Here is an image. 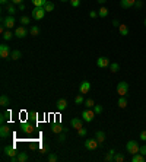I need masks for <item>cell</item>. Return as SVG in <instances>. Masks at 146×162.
<instances>
[{"instance_id": "6da1fadb", "label": "cell", "mask_w": 146, "mask_h": 162, "mask_svg": "<svg viewBox=\"0 0 146 162\" xmlns=\"http://www.w3.org/2000/svg\"><path fill=\"white\" fill-rule=\"evenodd\" d=\"M126 149H127V152H129L130 155H135V153H139L140 146L137 145V142H135V140H129L127 145H126Z\"/></svg>"}, {"instance_id": "7a4b0ae2", "label": "cell", "mask_w": 146, "mask_h": 162, "mask_svg": "<svg viewBox=\"0 0 146 162\" xmlns=\"http://www.w3.org/2000/svg\"><path fill=\"white\" fill-rule=\"evenodd\" d=\"M117 94L120 96L129 95V83H127V82H118L117 83Z\"/></svg>"}, {"instance_id": "3957f363", "label": "cell", "mask_w": 146, "mask_h": 162, "mask_svg": "<svg viewBox=\"0 0 146 162\" xmlns=\"http://www.w3.org/2000/svg\"><path fill=\"white\" fill-rule=\"evenodd\" d=\"M95 112H94V110L92 108H86V110H83L82 111V120L83 121H86V123H91L94 118H95Z\"/></svg>"}, {"instance_id": "277c9868", "label": "cell", "mask_w": 146, "mask_h": 162, "mask_svg": "<svg viewBox=\"0 0 146 162\" xmlns=\"http://www.w3.org/2000/svg\"><path fill=\"white\" fill-rule=\"evenodd\" d=\"M45 9L44 7H34L32 9V19H35V21H41L43 18L45 16Z\"/></svg>"}, {"instance_id": "5b68a950", "label": "cell", "mask_w": 146, "mask_h": 162, "mask_svg": "<svg viewBox=\"0 0 146 162\" xmlns=\"http://www.w3.org/2000/svg\"><path fill=\"white\" fill-rule=\"evenodd\" d=\"M15 22H16V19H15L13 15H7L6 18H2V23H5L7 29L13 28V26H15Z\"/></svg>"}, {"instance_id": "8992f818", "label": "cell", "mask_w": 146, "mask_h": 162, "mask_svg": "<svg viewBox=\"0 0 146 162\" xmlns=\"http://www.w3.org/2000/svg\"><path fill=\"white\" fill-rule=\"evenodd\" d=\"M98 145H99V142L94 137V139H88L85 140V148L88 149V151H95L96 148H98Z\"/></svg>"}, {"instance_id": "52a82bcc", "label": "cell", "mask_w": 146, "mask_h": 162, "mask_svg": "<svg viewBox=\"0 0 146 162\" xmlns=\"http://www.w3.org/2000/svg\"><path fill=\"white\" fill-rule=\"evenodd\" d=\"M28 159H29V156L26 152H19L16 156L10 158V162H26Z\"/></svg>"}, {"instance_id": "ba28073f", "label": "cell", "mask_w": 146, "mask_h": 162, "mask_svg": "<svg viewBox=\"0 0 146 162\" xmlns=\"http://www.w3.org/2000/svg\"><path fill=\"white\" fill-rule=\"evenodd\" d=\"M110 59L108 57H98L96 59V66L99 69H105V67H110Z\"/></svg>"}, {"instance_id": "9c48e42d", "label": "cell", "mask_w": 146, "mask_h": 162, "mask_svg": "<svg viewBox=\"0 0 146 162\" xmlns=\"http://www.w3.org/2000/svg\"><path fill=\"white\" fill-rule=\"evenodd\" d=\"M3 153H5V156H9V159L13 156H16L19 152L13 148V146H5V149H3Z\"/></svg>"}, {"instance_id": "30bf717a", "label": "cell", "mask_w": 146, "mask_h": 162, "mask_svg": "<svg viewBox=\"0 0 146 162\" xmlns=\"http://www.w3.org/2000/svg\"><path fill=\"white\" fill-rule=\"evenodd\" d=\"M10 48H9V45L7 44H5V43H3V44L0 45V57H2V59H7V57L10 56Z\"/></svg>"}, {"instance_id": "8fae6325", "label": "cell", "mask_w": 146, "mask_h": 162, "mask_svg": "<svg viewBox=\"0 0 146 162\" xmlns=\"http://www.w3.org/2000/svg\"><path fill=\"white\" fill-rule=\"evenodd\" d=\"M28 35V31H26V28L25 26H18L16 29H15V37H18L19 39H22V38H25Z\"/></svg>"}, {"instance_id": "7c38bea8", "label": "cell", "mask_w": 146, "mask_h": 162, "mask_svg": "<svg viewBox=\"0 0 146 162\" xmlns=\"http://www.w3.org/2000/svg\"><path fill=\"white\" fill-rule=\"evenodd\" d=\"M89 91H91V82H88V80H83L82 83L79 85V92H80L82 95L88 94Z\"/></svg>"}, {"instance_id": "4fadbf2b", "label": "cell", "mask_w": 146, "mask_h": 162, "mask_svg": "<svg viewBox=\"0 0 146 162\" xmlns=\"http://www.w3.org/2000/svg\"><path fill=\"white\" fill-rule=\"evenodd\" d=\"M70 126H72L73 129L79 130L80 127H83V120L82 118H72L70 120Z\"/></svg>"}, {"instance_id": "5bb4252c", "label": "cell", "mask_w": 146, "mask_h": 162, "mask_svg": "<svg viewBox=\"0 0 146 162\" xmlns=\"http://www.w3.org/2000/svg\"><path fill=\"white\" fill-rule=\"evenodd\" d=\"M21 129H22L23 133H26V134H32L34 133V126L31 123H22L21 124Z\"/></svg>"}, {"instance_id": "9a60e30c", "label": "cell", "mask_w": 146, "mask_h": 162, "mask_svg": "<svg viewBox=\"0 0 146 162\" xmlns=\"http://www.w3.org/2000/svg\"><path fill=\"white\" fill-rule=\"evenodd\" d=\"M56 108L59 110V111H64V110L67 108V101L64 99V98H60V99H57Z\"/></svg>"}, {"instance_id": "2e32d148", "label": "cell", "mask_w": 146, "mask_h": 162, "mask_svg": "<svg viewBox=\"0 0 146 162\" xmlns=\"http://www.w3.org/2000/svg\"><path fill=\"white\" fill-rule=\"evenodd\" d=\"M9 134H10V129H9V126L2 124V127H0V137H2V139H6V137H9Z\"/></svg>"}, {"instance_id": "e0dca14e", "label": "cell", "mask_w": 146, "mask_h": 162, "mask_svg": "<svg viewBox=\"0 0 146 162\" xmlns=\"http://www.w3.org/2000/svg\"><path fill=\"white\" fill-rule=\"evenodd\" d=\"M136 0H120V6L123 9H130V7H135Z\"/></svg>"}, {"instance_id": "ac0fdd59", "label": "cell", "mask_w": 146, "mask_h": 162, "mask_svg": "<svg viewBox=\"0 0 146 162\" xmlns=\"http://www.w3.org/2000/svg\"><path fill=\"white\" fill-rule=\"evenodd\" d=\"M118 32L121 37H127L129 35V26L126 25V23H120V26H118Z\"/></svg>"}, {"instance_id": "d6986e66", "label": "cell", "mask_w": 146, "mask_h": 162, "mask_svg": "<svg viewBox=\"0 0 146 162\" xmlns=\"http://www.w3.org/2000/svg\"><path fill=\"white\" fill-rule=\"evenodd\" d=\"M95 139L99 142V145H102L104 142H105V133L102 132V130H99V132H96L95 133Z\"/></svg>"}, {"instance_id": "ffe728a7", "label": "cell", "mask_w": 146, "mask_h": 162, "mask_svg": "<svg viewBox=\"0 0 146 162\" xmlns=\"http://www.w3.org/2000/svg\"><path fill=\"white\" fill-rule=\"evenodd\" d=\"M6 12H7V15H15L16 13V7H15V5L12 2L6 5Z\"/></svg>"}, {"instance_id": "44dd1931", "label": "cell", "mask_w": 146, "mask_h": 162, "mask_svg": "<svg viewBox=\"0 0 146 162\" xmlns=\"http://www.w3.org/2000/svg\"><path fill=\"white\" fill-rule=\"evenodd\" d=\"M0 105L2 107H7V105H10V99H9V96L7 95H3L0 96Z\"/></svg>"}, {"instance_id": "7402d4cb", "label": "cell", "mask_w": 146, "mask_h": 162, "mask_svg": "<svg viewBox=\"0 0 146 162\" xmlns=\"http://www.w3.org/2000/svg\"><path fill=\"white\" fill-rule=\"evenodd\" d=\"M108 13H110V10H108L107 7H105V6H101L99 10H98V16L99 18H107Z\"/></svg>"}, {"instance_id": "603a6c76", "label": "cell", "mask_w": 146, "mask_h": 162, "mask_svg": "<svg viewBox=\"0 0 146 162\" xmlns=\"http://www.w3.org/2000/svg\"><path fill=\"white\" fill-rule=\"evenodd\" d=\"M132 161H133V162H145L146 156H143L142 153H135V155L132 156Z\"/></svg>"}, {"instance_id": "cb8c5ba5", "label": "cell", "mask_w": 146, "mask_h": 162, "mask_svg": "<svg viewBox=\"0 0 146 162\" xmlns=\"http://www.w3.org/2000/svg\"><path fill=\"white\" fill-rule=\"evenodd\" d=\"M117 105L120 108H126L127 107V96H120L117 101Z\"/></svg>"}, {"instance_id": "d4e9b609", "label": "cell", "mask_w": 146, "mask_h": 162, "mask_svg": "<svg viewBox=\"0 0 146 162\" xmlns=\"http://www.w3.org/2000/svg\"><path fill=\"white\" fill-rule=\"evenodd\" d=\"M39 31H41V29H39L38 25H32V26H31V29H29V34H31L32 37H38Z\"/></svg>"}, {"instance_id": "484cf974", "label": "cell", "mask_w": 146, "mask_h": 162, "mask_svg": "<svg viewBox=\"0 0 146 162\" xmlns=\"http://www.w3.org/2000/svg\"><path fill=\"white\" fill-rule=\"evenodd\" d=\"M64 130H66V129H63L60 124H53V127H51V132H53V133H56V134H60L62 132H64Z\"/></svg>"}, {"instance_id": "4316f807", "label": "cell", "mask_w": 146, "mask_h": 162, "mask_svg": "<svg viewBox=\"0 0 146 162\" xmlns=\"http://www.w3.org/2000/svg\"><path fill=\"white\" fill-rule=\"evenodd\" d=\"M21 56H22V53H21L19 50H13L10 53V60H19Z\"/></svg>"}, {"instance_id": "83f0119b", "label": "cell", "mask_w": 146, "mask_h": 162, "mask_svg": "<svg viewBox=\"0 0 146 162\" xmlns=\"http://www.w3.org/2000/svg\"><path fill=\"white\" fill-rule=\"evenodd\" d=\"M13 35H15V34L10 32V29H7V31L3 32V39H5V41H10V39L13 38Z\"/></svg>"}, {"instance_id": "f1b7e54d", "label": "cell", "mask_w": 146, "mask_h": 162, "mask_svg": "<svg viewBox=\"0 0 146 162\" xmlns=\"http://www.w3.org/2000/svg\"><path fill=\"white\" fill-rule=\"evenodd\" d=\"M34 7H44V5L47 3V0H31Z\"/></svg>"}, {"instance_id": "f546056e", "label": "cell", "mask_w": 146, "mask_h": 162, "mask_svg": "<svg viewBox=\"0 0 146 162\" xmlns=\"http://www.w3.org/2000/svg\"><path fill=\"white\" fill-rule=\"evenodd\" d=\"M44 9H45V12H53V10H54V3L47 0V3L44 5Z\"/></svg>"}, {"instance_id": "4dcf8cb0", "label": "cell", "mask_w": 146, "mask_h": 162, "mask_svg": "<svg viewBox=\"0 0 146 162\" xmlns=\"http://www.w3.org/2000/svg\"><path fill=\"white\" fill-rule=\"evenodd\" d=\"M124 161V155L121 152H116V155H114V162H123Z\"/></svg>"}, {"instance_id": "1f68e13d", "label": "cell", "mask_w": 146, "mask_h": 162, "mask_svg": "<svg viewBox=\"0 0 146 162\" xmlns=\"http://www.w3.org/2000/svg\"><path fill=\"white\" fill-rule=\"evenodd\" d=\"M75 104H76V105H82V104H85V98H83V95H82V94L75 98Z\"/></svg>"}, {"instance_id": "d6a6232c", "label": "cell", "mask_w": 146, "mask_h": 162, "mask_svg": "<svg viewBox=\"0 0 146 162\" xmlns=\"http://www.w3.org/2000/svg\"><path fill=\"white\" fill-rule=\"evenodd\" d=\"M118 69H120V64H118V63H111V64H110V72L111 73H117Z\"/></svg>"}, {"instance_id": "836d02e7", "label": "cell", "mask_w": 146, "mask_h": 162, "mask_svg": "<svg viewBox=\"0 0 146 162\" xmlns=\"http://www.w3.org/2000/svg\"><path fill=\"white\" fill-rule=\"evenodd\" d=\"M94 105H95V101L92 99V98L85 99V107H86V108H94Z\"/></svg>"}, {"instance_id": "e575fe53", "label": "cell", "mask_w": 146, "mask_h": 162, "mask_svg": "<svg viewBox=\"0 0 146 162\" xmlns=\"http://www.w3.org/2000/svg\"><path fill=\"white\" fill-rule=\"evenodd\" d=\"M9 117H10V112H9V111L3 112V114H2V118H0V123H2V124H5V123H6V120H7Z\"/></svg>"}, {"instance_id": "d590c367", "label": "cell", "mask_w": 146, "mask_h": 162, "mask_svg": "<svg viewBox=\"0 0 146 162\" xmlns=\"http://www.w3.org/2000/svg\"><path fill=\"white\" fill-rule=\"evenodd\" d=\"M21 23H22L23 26L29 25V23H31V19H29V16H21Z\"/></svg>"}, {"instance_id": "8d00e7d4", "label": "cell", "mask_w": 146, "mask_h": 162, "mask_svg": "<svg viewBox=\"0 0 146 162\" xmlns=\"http://www.w3.org/2000/svg\"><path fill=\"white\" fill-rule=\"evenodd\" d=\"M57 159H59V156L56 153H48V156H47V161L48 162H56Z\"/></svg>"}, {"instance_id": "74e56055", "label": "cell", "mask_w": 146, "mask_h": 162, "mask_svg": "<svg viewBox=\"0 0 146 162\" xmlns=\"http://www.w3.org/2000/svg\"><path fill=\"white\" fill-rule=\"evenodd\" d=\"M86 133H88V130L85 129V127H80V129L78 130V136H79V137H85Z\"/></svg>"}, {"instance_id": "f35d334b", "label": "cell", "mask_w": 146, "mask_h": 162, "mask_svg": "<svg viewBox=\"0 0 146 162\" xmlns=\"http://www.w3.org/2000/svg\"><path fill=\"white\" fill-rule=\"evenodd\" d=\"M66 132H67V130H64V132H62V133L59 134V142H60V143H63V142L66 140Z\"/></svg>"}, {"instance_id": "ab89813d", "label": "cell", "mask_w": 146, "mask_h": 162, "mask_svg": "<svg viewBox=\"0 0 146 162\" xmlns=\"http://www.w3.org/2000/svg\"><path fill=\"white\" fill-rule=\"evenodd\" d=\"M92 110H94V112H95V114H101V112H102V105H96V104H95Z\"/></svg>"}, {"instance_id": "60d3db41", "label": "cell", "mask_w": 146, "mask_h": 162, "mask_svg": "<svg viewBox=\"0 0 146 162\" xmlns=\"http://www.w3.org/2000/svg\"><path fill=\"white\" fill-rule=\"evenodd\" d=\"M104 159H105V161H107V162H114V155H112V153H110V152H108L107 155H105V158H104Z\"/></svg>"}, {"instance_id": "b9f144b4", "label": "cell", "mask_w": 146, "mask_h": 162, "mask_svg": "<svg viewBox=\"0 0 146 162\" xmlns=\"http://www.w3.org/2000/svg\"><path fill=\"white\" fill-rule=\"evenodd\" d=\"M70 5H72V7H79L80 0H70Z\"/></svg>"}, {"instance_id": "7bdbcfd3", "label": "cell", "mask_w": 146, "mask_h": 162, "mask_svg": "<svg viewBox=\"0 0 146 162\" xmlns=\"http://www.w3.org/2000/svg\"><path fill=\"white\" fill-rule=\"evenodd\" d=\"M139 137H140L142 142H146V130H142V132H140V136H139Z\"/></svg>"}, {"instance_id": "ee69618b", "label": "cell", "mask_w": 146, "mask_h": 162, "mask_svg": "<svg viewBox=\"0 0 146 162\" xmlns=\"http://www.w3.org/2000/svg\"><path fill=\"white\" fill-rule=\"evenodd\" d=\"M142 6H143V2H142V0H136V3H135V7H137V9H140Z\"/></svg>"}, {"instance_id": "f6af8a7d", "label": "cell", "mask_w": 146, "mask_h": 162, "mask_svg": "<svg viewBox=\"0 0 146 162\" xmlns=\"http://www.w3.org/2000/svg\"><path fill=\"white\" fill-rule=\"evenodd\" d=\"M139 153H142L143 156H146V145L140 146V151H139Z\"/></svg>"}, {"instance_id": "bcb514c9", "label": "cell", "mask_w": 146, "mask_h": 162, "mask_svg": "<svg viewBox=\"0 0 146 162\" xmlns=\"http://www.w3.org/2000/svg\"><path fill=\"white\" fill-rule=\"evenodd\" d=\"M41 153H50V152H48V146L47 145L43 146V148H41Z\"/></svg>"}, {"instance_id": "7dc6e473", "label": "cell", "mask_w": 146, "mask_h": 162, "mask_svg": "<svg viewBox=\"0 0 146 162\" xmlns=\"http://www.w3.org/2000/svg\"><path fill=\"white\" fill-rule=\"evenodd\" d=\"M89 16L94 19V18L98 16V12H96V10H91V12H89Z\"/></svg>"}, {"instance_id": "c3c4849f", "label": "cell", "mask_w": 146, "mask_h": 162, "mask_svg": "<svg viewBox=\"0 0 146 162\" xmlns=\"http://www.w3.org/2000/svg\"><path fill=\"white\" fill-rule=\"evenodd\" d=\"M111 23H112V26H114V28H118V26H120V22H118L117 19H114Z\"/></svg>"}, {"instance_id": "681fc988", "label": "cell", "mask_w": 146, "mask_h": 162, "mask_svg": "<svg viewBox=\"0 0 146 162\" xmlns=\"http://www.w3.org/2000/svg\"><path fill=\"white\" fill-rule=\"evenodd\" d=\"M13 5H21V3H23V0H10Z\"/></svg>"}, {"instance_id": "f907efd6", "label": "cell", "mask_w": 146, "mask_h": 162, "mask_svg": "<svg viewBox=\"0 0 146 162\" xmlns=\"http://www.w3.org/2000/svg\"><path fill=\"white\" fill-rule=\"evenodd\" d=\"M96 2H98V3H99L101 6H104L105 3H107V0H96Z\"/></svg>"}, {"instance_id": "816d5d0a", "label": "cell", "mask_w": 146, "mask_h": 162, "mask_svg": "<svg viewBox=\"0 0 146 162\" xmlns=\"http://www.w3.org/2000/svg\"><path fill=\"white\" fill-rule=\"evenodd\" d=\"M19 10H21V12L25 10V5H23V3H21V5H19Z\"/></svg>"}, {"instance_id": "f5cc1de1", "label": "cell", "mask_w": 146, "mask_h": 162, "mask_svg": "<svg viewBox=\"0 0 146 162\" xmlns=\"http://www.w3.org/2000/svg\"><path fill=\"white\" fill-rule=\"evenodd\" d=\"M0 3H2L3 6H6L7 3H9V0H0Z\"/></svg>"}, {"instance_id": "db71d44e", "label": "cell", "mask_w": 146, "mask_h": 162, "mask_svg": "<svg viewBox=\"0 0 146 162\" xmlns=\"http://www.w3.org/2000/svg\"><path fill=\"white\" fill-rule=\"evenodd\" d=\"M143 25H145V26H146V18H145V21H143Z\"/></svg>"}, {"instance_id": "11a10c76", "label": "cell", "mask_w": 146, "mask_h": 162, "mask_svg": "<svg viewBox=\"0 0 146 162\" xmlns=\"http://www.w3.org/2000/svg\"><path fill=\"white\" fill-rule=\"evenodd\" d=\"M60 2H70V0H60Z\"/></svg>"}]
</instances>
